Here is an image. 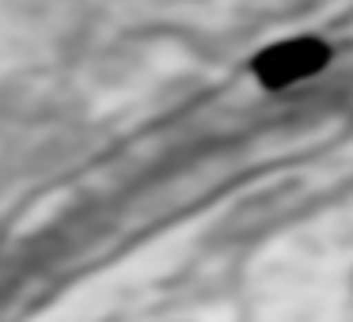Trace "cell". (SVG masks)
Wrapping results in <instances>:
<instances>
[{
    "label": "cell",
    "mask_w": 353,
    "mask_h": 322,
    "mask_svg": "<svg viewBox=\"0 0 353 322\" xmlns=\"http://www.w3.org/2000/svg\"><path fill=\"white\" fill-rule=\"evenodd\" d=\"M327 57L330 50L319 39H292V42H281V46L262 50L259 61H254V76L266 87H289L304 76H315L327 65Z\"/></svg>",
    "instance_id": "obj_1"
}]
</instances>
